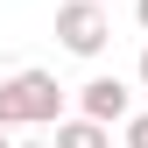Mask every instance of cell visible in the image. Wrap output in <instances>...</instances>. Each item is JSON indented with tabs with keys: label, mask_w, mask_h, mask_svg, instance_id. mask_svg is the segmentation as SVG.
Wrapping results in <instances>:
<instances>
[{
	"label": "cell",
	"mask_w": 148,
	"mask_h": 148,
	"mask_svg": "<svg viewBox=\"0 0 148 148\" xmlns=\"http://www.w3.org/2000/svg\"><path fill=\"white\" fill-rule=\"evenodd\" d=\"M57 35H64L71 57H99V49L113 42V21H106L99 0H64L57 7Z\"/></svg>",
	"instance_id": "cell-1"
},
{
	"label": "cell",
	"mask_w": 148,
	"mask_h": 148,
	"mask_svg": "<svg viewBox=\"0 0 148 148\" xmlns=\"http://www.w3.org/2000/svg\"><path fill=\"white\" fill-rule=\"evenodd\" d=\"M14 99H21V120L28 127L64 120V85L49 78V71H14Z\"/></svg>",
	"instance_id": "cell-2"
},
{
	"label": "cell",
	"mask_w": 148,
	"mask_h": 148,
	"mask_svg": "<svg viewBox=\"0 0 148 148\" xmlns=\"http://www.w3.org/2000/svg\"><path fill=\"white\" fill-rule=\"evenodd\" d=\"M78 113L113 127V120H127V113H134V92H127L120 78H85V85H78Z\"/></svg>",
	"instance_id": "cell-3"
},
{
	"label": "cell",
	"mask_w": 148,
	"mask_h": 148,
	"mask_svg": "<svg viewBox=\"0 0 148 148\" xmlns=\"http://www.w3.org/2000/svg\"><path fill=\"white\" fill-rule=\"evenodd\" d=\"M57 148H113V134H106V120H57Z\"/></svg>",
	"instance_id": "cell-4"
},
{
	"label": "cell",
	"mask_w": 148,
	"mask_h": 148,
	"mask_svg": "<svg viewBox=\"0 0 148 148\" xmlns=\"http://www.w3.org/2000/svg\"><path fill=\"white\" fill-rule=\"evenodd\" d=\"M0 127H28L21 120V99H14V78H0Z\"/></svg>",
	"instance_id": "cell-5"
},
{
	"label": "cell",
	"mask_w": 148,
	"mask_h": 148,
	"mask_svg": "<svg viewBox=\"0 0 148 148\" xmlns=\"http://www.w3.org/2000/svg\"><path fill=\"white\" fill-rule=\"evenodd\" d=\"M127 148H148V113H127Z\"/></svg>",
	"instance_id": "cell-6"
},
{
	"label": "cell",
	"mask_w": 148,
	"mask_h": 148,
	"mask_svg": "<svg viewBox=\"0 0 148 148\" xmlns=\"http://www.w3.org/2000/svg\"><path fill=\"white\" fill-rule=\"evenodd\" d=\"M134 14H141V35H148V0H134Z\"/></svg>",
	"instance_id": "cell-7"
},
{
	"label": "cell",
	"mask_w": 148,
	"mask_h": 148,
	"mask_svg": "<svg viewBox=\"0 0 148 148\" xmlns=\"http://www.w3.org/2000/svg\"><path fill=\"white\" fill-rule=\"evenodd\" d=\"M14 148H57V141H14Z\"/></svg>",
	"instance_id": "cell-8"
},
{
	"label": "cell",
	"mask_w": 148,
	"mask_h": 148,
	"mask_svg": "<svg viewBox=\"0 0 148 148\" xmlns=\"http://www.w3.org/2000/svg\"><path fill=\"white\" fill-rule=\"evenodd\" d=\"M141 85H148V49H141Z\"/></svg>",
	"instance_id": "cell-9"
},
{
	"label": "cell",
	"mask_w": 148,
	"mask_h": 148,
	"mask_svg": "<svg viewBox=\"0 0 148 148\" xmlns=\"http://www.w3.org/2000/svg\"><path fill=\"white\" fill-rule=\"evenodd\" d=\"M0 148H14V141H7V127H0Z\"/></svg>",
	"instance_id": "cell-10"
},
{
	"label": "cell",
	"mask_w": 148,
	"mask_h": 148,
	"mask_svg": "<svg viewBox=\"0 0 148 148\" xmlns=\"http://www.w3.org/2000/svg\"><path fill=\"white\" fill-rule=\"evenodd\" d=\"M99 7H113V0H99Z\"/></svg>",
	"instance_id": "cell-11"
}]
</instances>
